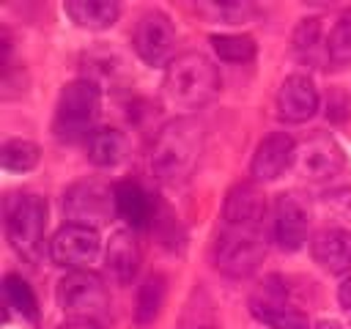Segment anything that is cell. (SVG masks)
<instances>
[{
    "label": "cell",
    "mask_w": 351,
    "mask_h": 329,
    "mask_svg": "<svg viewBox=\"0 0 351 329\" xmlns=\"http://www.w3.org/2000/svg\"><path fill=\"white\" fill-rule=\"evenodd\" d=\"M203 137H206V132H203L200 121H195L189 115H181V118H173L170 123H165L159 129V134L154 137L151 159H148L156 181H162L167 186L184 184L200 162Z\"/></svg>",
    "instance_id": "obj_1"
},
{
    "label": "cell",
    "mask_w": 351,
    "mask_h": 329,
    "mask_svg": "<svg viewBox=\"0 0 351 329\" xmlns=\"http://www.w3.org/2000/svg\"><path fill=\"white\" fill-rule=\"evenodd\" d=\"M162 93L176 110H197L219 93V71L208 55L184 52L165 69Z\"/></svg>",
    "instance_id": "obj_2"
},
{
    "label": "cell",
    "mask_w": 351,
    "mask_h": 329,
    "mask_svg": "<svg viewBox=\"0 0 351 329\" xmlns=\"http://www.w3.org/2000/svg\"><path fill=\"white\" fill-rule=\"evenodd\" d=\"M3 222L11 247L36 260L44 249V230H47V200L36 192H8L3 200Z\"/></svg>",
    "instance_id": "obj_3"
},
{
    "label": "cell",
    "mask_w": 351,
    "mask_h": 329,
    "mask_svg": "<svg viewBox=\"0 0 351 329\" xmlns=\"http://www.w3.org/2000/svg\"><path fill=\"white\" fill-rule=\"evenodd\" d=\"M101 110V90L90 80H74L63 85L55 107V134L60 140H77L93 134V121Z\"/></svg>",
    "instance_id": "obj_4"
},
{
    "label": "cell",
    "mask_w": 351,
    "mask_h": 329,
    "mask_svg": "<svg viewBox=\"0 0 351 329\" xmlns=\"http://www.w3.org/2000/svg\"><path fill=\"white\" fill-rule=\"evenodd\" d=\"M211 255H214L217 271H222L225 277L241 280V277H250L261 266V260L266 255V241H263L261 230L225 225V230L214 241Z\"/></svg>",
    "instance_id": "obj_5"
},
{
    "label": "cell",
    "mask_w": 351,
    "mask_h": 329,
    "mask_svg": "<svg viewBox=\"0 0 351 329\" xmlns=\"http://www.w3.org/2000/svg\"><path fill=\"white\" fill-rule=\"evenodd\" d=\"M58 304L69 318H93L99 321V315L110 307V293L104 280L90 271V269H80V271H69L60 282H58Z\"/></svg>",
    "instance_id": "obj_6"
},
{
    "label": "cell",
    "mask_w": 351,
    "mask_h": 329,
    "mask_svg": "<svg viewBox=\"0 0 351 329\" xmlns=\"http://www.w3.org/2000/svg\"><path fill=\"white\" fill-rule=\"evenodd\" d=\"M63 214L71 225H85L99 230L112 219L115 192L99 181H77L63 192Z\"/></svg>",
    "instance_id": "obj_7"
},
{
    "label": "cell",
    "mask_w": 351,
    "mask_h": 329,
    "mask_svg": "<svg viewBox=\"0 0 351 329\" xmlns=\"http://www.w3.org/2000/svg\"><path fill=\"white\" fill-rule=\"evenodd\" d=\"M132 44H134V52L148 63V66H170L178 55H176V44H178V36H176V27L170 22L167 14L162 11H145L137 25H134V33H132Z\"/></svg>",
    "instance_id": "obj_8"
},
{
    "label": "cell",
    "mask_w": 351,
    "mask_h": 329,
    "mask_svg": "<svg viewBox=\"0 0 351 329\" xmlns=\"http://www.w3.org/2000/svg\"><path fill=\"white\" fill-rule=\"evenodd\" d=\"M99 252H101L99 230L85 228V225L66 222L49 239V258H52V263H58L63 269H71V271L88 269L99 258Z\"/></svg>",
    "instance_id": "obj_9"
},
{
    "label": "cell",
    "mask_w": 351,
    "mask_h": 329,
    "mask_svg": "<svg viewBox=\"0 0 351 329\" xmlns=\"http://www.w3.org/2000/svg\"><path fill=\"white\" fill-rule=\"evenodd\" d=\"M343 164H346V151L326 132H318V134L307 137L296 148L293 167L307 181H329L343 170Z\"/></svg>",
    "instance_id": "obj_10"
},
{
    "label": "cell",
    "mask_w": 351,
    "mask_h": 329,
    "mask_svg": "<svg viewBox=\"0 0 351 329\" xmlns=\"http://www.w3.org/2000/svg\"><path fill=\"white\" fill-rule=\"evenodd\" d=\"M307 225L310 214L307 206L296 195H280L274 200V214H271V233L280 249L296 252L307 241Z\"/></svg>",
    "instance_id": "obj_11"
},
{
    "label": "cell",
    "mask_w": 351,
    "mask_h": 329,
    "mask_svg": "<svg viewBox=\"0 0 351 329\" xmlns=\"http://www.w3.org/2000/svg\"><path fill=\"white\" fill-rule=\"evenodd\" d=\"M296 143L291 134L285 132H271L266 134L255 154H252V162H250V173L255 181H274L280 178L293 162H296Z\"/></svg>",
    "instance_id": "obj_12"
},
{
    "label": "cell",
    "mask_w": 351,
    "mask_h": 329,
    "mask_svg": "<svg viewBox=\"0 0 351 329\" xmlns=\"http://www.w3.org/2000/svg\"><path fill=\"white\" fill-rule=\"evenodd\" d=\"M266 195L255 186V184H236L228 195H225V206H222V217L228 228H247V230H261L263 219H266Z\"/></svg>",
    "instance_id": "obj_13"
},
{
    "label": "cell",
    "mask_w": 351,
    "mask_h": 329,
    "mask_svg": "<svg viewBox=\"0 0 351 329\" xmlns=\"http://www.w3.org/2000/svg\"><path fill=\"white\" fill-rule=\"evenodd\" d=\"M318 110V90L310 77L304 74H291L282 80L277 90V112L288 123H304L315 115Z\"/></svg>",
    "instance_id": "obj_14"
},
{
    "label": "cell",
    "mask_w": 351,
    "mask_h": 329,
    "mask_svg": "<svg viewBox=\"0 0 351 329\" xmlns=\"http://www.w3.org/2000/svg\"><path fill=\"white\" fill-rule=\"evenodd\" d=\"M140 260H143V255H140V241H137V236L132 233V228L115 230V233L110 236V241H107V249H104V269H107V274H110L115 282L126 285V282H132V280L137 277Z\"/></svg>",
    "instance_id": "obj_15"
},
{
    "label": "cell",
    "mask_w": 351,
    "mask_h": 329,
    "mask_svg": "<svg viewBox=\"0 0 351 329\" xmlns=\"http://www.w3.org/2000/svg\"><path fill=\"white\" fill-rule=\"evenodd\" d=\"M250 313L271 329H310L307 315L299 307H293L291 302H285V296L280 291H271V288L252 296Z\"/></svg>",
    "instance_id": "obj_16"
},
{
    "label": "cell",
    "mask_w": 351,
    "mask_h": 329,
    "mask_svg": "<svg viewBox=\"0 0 351 329\" xmlns=\"http://www.w3.org/2000/svg\"><path fill=\"white\" fill-rule=\"evenodd\" d=\"M310 255L329 274L348 271L351 269V230H346V228L318 230L310 241Z\"/></svg>",
    "instance_id": "obj_17"
},
{
    "label": "cell",
    "mask_w": 351,
    "mask_h": 329,
    "mask_svg": "<svg viewBox=\"0 0 351 329\" xmlns=\"http://www.w3.org/2000/svg\"><path fill=\"white\" fill-rule=\"evenodd\" d=\"M115 192V211L121 219H126L129 228H145L154 217L151 195L137 181H121L112 186Z\"/></svg>",
    "instance_id": "obj_18"
},
{
    "label": "cell",
    "mask_w": 351,
    "mask_h": 329,
    "mask_svg": "<svg viewBox=\"0 0 351 329\" xmlns=\"http://www.w3.org/2000/svg\"><path fill=\"white\" fill-rule=\"evenodd\" d=\"M63 11L80 27L104 30V27L115 25L121 5L115 0H69V3H63Z\"/></svg>",
    "instance_id": "obj_19"
},
{
    "label": "cell",
    "mask_w": 351,
    "mask_h": 329,
    "mask_svg": "<svg viewBox=\"0 0 351 329\" xmlns=\"http://www.w3.org/2000/svg\"><path fill=\"white\" fill-rule=\"evenodd\" d=\"M293 55L307 66H324L329 60V38H324L321 19H302L293 30Z\"/></svg>",
    "instance_id": "obj_20"
},
{
    "label": "cell",
    "mask_w": 351,
    "mask_h": 329,
    "mask_svg": "<svg viewBox=\"0 0 351 329\" xmlns=\"http://www.w3.org/2000/svg\"><path fill=\"white\" fill-rule=\"evenodd\" d=\"M85 151L96 167H115L126 154V137L115 126H101L85 140Z\"/></svg>",
    "instance_id": "obj_21"
},
{
    "label": "cell",
    "mask_w": 351,
    "mask_h": 329,
    "mask_svg": "<svg viewBox=\"0 0 351 329\" xmlns=\"http://www.w3.org/2000/svg\"><path fill=\"white\" fill-rule=\"evenodd\" d=\"M167 296V280L165 274H148L143 285L137 288V302H134V318L137 324H151L165 304Z\"/></svg>",
    "instance_id": "obj_22"
},
{
    "label": "cell",
    "mask_w": 351,
    "mask_h": 329,
    "mask_svg": "<svg viewBox=\"0 0 351 329\" xmlns=\"http://www.w3.org/2000/svg\"><path fill=\"white\" fill-rule=\"evenodd\" d=\"M211 47L225 63H250L255 58V38L247 33H214Z\"/></svg>",
    "instance_id": "obj_23"
},
{
    "label": "cell",
    "mask_w": 351,
    "mask_h": 329,
    "mask_svg": "<svg viewBox=\"0 0 351 329\" xmlns=\"http://www.w3.org/2000/svg\"><path fill=\"white\" fill-rule=\"evenodd\" d=\"M3 296H5V304L14 307L22 318H27V321H36L38 318L36 293L27 285V280H22L19 274H5V280H3Z\"/></svg>",
    "instance_id": "obj_24"
},
{
    "label": "cell",
    "mask_w": 351,
    "mask_h": 329,
    "mask_svg": "<svg viewBox=\"0 0 351 329\" xmlns=\"http://www.w3.org/2000/svg\"><path fill=\"white\" fill-rule=\"evenodd\" d=\"M38 145L30 143V140H22V137H14V140H5L3 148H0V162L8 173H25V170H33L38 164Z\"/></svg>",
    "instance_id": "obj_25"
},
{
    "label": "cell",
    "mask_w": 351,
    "mask_h": 329,
    "mask_svg": "<svg viewBox=\"0 0 351 329\" xmlns=\"http://www.w3.org/2000/svg\"><path fill=\"white\" fill-rule=\"evenodd\" d=\"M326 38H329V60L335 66H348L351 63V11L332 25Z\"/></svg>",
    "instance_id": "obj_26"
},
{
    "label": "cell",
    "mask_w": 351,
    "mask_h": 329,
    "mask_svg": "<svg viewBox=\"0 0 351 329\" xmlns=\"http://www.w3.org/2000/svg\"><path fill=\"white\" fill-rule=\"evenodd\" d=\"M197 11L200 14H208L211 19H219V22L233 25V22H241L244 16H250L252 14V5H247V3H203V5H197Z\"/></svg>",
    "instance_id": "obj_27"
},
{
    "label": "cell",
    "mask_w": 351,
    "mask_h": 329,
    "mask_svg": "<svg viewBox=\"0 0 351 329\" xmlns=\"http://www.w3.org/2000/svg\"><path fill=\"white\" fill-rule=\"evenodd\" d=\"M321 203H324L332 214H337V217H343V219H351V186H335V189H329V192L321 197Z\"/></svg>",
    "instance_id": "obj_28"
},
{
    "label": "cell",
    "mask_w": 351,
    "mask_h": 329,
    "mask_svg": "<svg viewBox=\"0 0 351 329\" xmlns=\"http://www.w3.org/2000/svg\"><path fill=\"white\" fill-rule=\"evenodd\" d=\"M60 329H101V326L93 318H69V321H63Z\"/></svg>",
    "instance_id": "obj_29"
},
{
    "label": "cell",
    "mask_w": 351,
    "mask_h": 329,
    "mask_svg": "<svg viewBox=\"0 0 351 329\" xmlns=\"http://www.w3.org/2000/svg\"><path fill=\"white\" fill-rule=\"evenodd\" d=\"M337 302H340L346 310H351V274L340 282V288H337Z\"/></svg>",
    "instance_id": "obj_30"
},
{
    "label": "cell",
    "mask_w": 351,
    "mask_h": 329,
    "mask_svg": "<svg viewBox=\"0 0 351 329\" xmlns=\"http://www.w3.org/2000/svg\"><path fill=\"white\" fill-rule=\"evenodd\" d=\"M313 329H343V326H340L337 321H318Z\"/></svg>",
    "instance_id": "obj_31"
}]
</instances>
